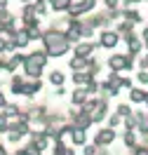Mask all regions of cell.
<instances>
[{"instance_id": "6da1fadb", "label": "cell", "mask_w": 148, "mask_h": 155, "mask_svg": "<svg viewBox=\"0 0 148 155\" xmlns=\"http://www.w3.org/2000/svg\"><path fill=\"white\" fill-rule=\"evenodd\" d=\"M42 42H45V52L47 57H61L68 52V38L66 33H59V31H47L42 35Z\"/></svg>"}, {"instance_id": "7a4b0ae2", "label": "cell", "mask_w": 148, "mask_h": 155, "mask_svg": "<svg viewBox=\"0 0 148 155\" xmlns=\"http://www.w3.org/2000/svg\"><path fill=\"white\" fill-rule=\"evenodd\" d=\"M47 64V52H33L28 57H24V71L26 75L38 80V75L42 73V66Z\"/></svg>"}, {"instance_id": "3957f363", "label": "cell", "mask_w": 148, "mask_h": 155, "mask_svg": "<svg viewBox=\"0 0 148 155\" xmlns=\"http://www.w3.org/2000/svg\"><path fill=\"white\" fill-rule=\"evenodd\" d=\"M108 66L113 71H122V68H132V57L127 54H115V57L108 59Z\"/></svg>"}, {"instance_id": "277c9868", "label": "cell", "mask_w": 148, "mask_h": 155, "mask_svg": "<svg viewBox=\"0 0 148 155\" xmlns=\"http://www.w3.org/2000/svg\"><path fill=\"white\" fill-rule=\"evenodd\" d=\"M115 139V132H110V129H101L97 134V146H106V143H110Z\"/></svg>"}, {"instance_id": "5b68a950", "label": "cell", "mask_w": 148, "mask_h": 155, "mask_svg": "<svg viewBox=\"0 0 148 155\" xmlns=\"http://www.w3.org/2000/svg\"><path fill=\"white\" fill-rule=\"evenodd\" d=\"M101 45H104V47H115V45H118V33L106 31V33L101 35Z\"/></svg>"}, {"instance_id": "8992f818", "label": "cell", "mask_w": 148, "mask_h": 155, "mask_svg": "<svg viewBox=\"0 0 148 155\" xmlns=\"http://www.w3.org/2000/svg\"><path fill=\"white\" fill-rule=\"evenodd\" d=\"M7 132H10V139H12V141H19L21 136L26 134V125H24V122H19V125H14V127H10V129H7Z\"/></svg>"}, {"instance_id": "52a82bcc", "label": "cell", "mask_w": 148, "mask_h": 155, "mask_svg": "<svg viewBox=\"0 0 148 155\" xmlns=\"http://www.w3.org/2000/svg\"><path fill=\"white\" fill-rule=\"evenodd\" d=\"M28 40H31V35H28V31H26V28L19 31V33H14V47H26Z\"/></svg>"}, {"instance_id": "ba28073f", "label": "cell", "mask_w": 148, "mask_h": 155, "mask_svg": "<svg viewBox=\"0 0 148 155\" xmlns=\"http://www.w3.org/2000/svg\"><path fill=\"white\" fill-rule=\"evenodd\" d=\"M92 52H94V45H92V42H80L78 47H75V57L87 59V54H92Z\"/></svg>"}, {"instance_id": "9c48e42d", "label": "cell", "mask_w": 148, "mask_h": 155, "mask_svg": "<svg viewBox=\"0 0 148 155\" xmlns=\"http://www.w3.org/2000/svg\"><path fill=\"white\" fill-rule=\"evenodd\" d=\"M38 89H40V82H38V80H33V82H26V85H24L21 94H26V97H33Z\"/></svg>"}, {"instance_id": "30bf717a", "label": "cell", "mask_w": 148, "mask_h": 155, "mask_svg": "<svg viewBox=\"0 0 148 155\" xmlns=\"http://www.w3.org/2000/svg\"><path fill=\"white\" fill-rule=\"evenodd\" d=\"M49 5H52L54 12H64L71 7V0H49Z\"/></svg>"}, {"instance_id": "8fae6325", "label": "cell", "mask_w": 148, "mask_h": 155, "mask_svg": "<svg viewBox=\"0 0 148 155\" xmlns=\"http://www.w3.org/2000/svg\"><path fill=\"white\" fill-rule=\"evenodd\" d=\"M85 66H87V59L85 57H73L71 59V68H73V71H82Z\"/></svg>"}, {"instance_id": "7c38bea8", "label": "cell", "mask_w": 148, "mask_h": 155, "mask_svg": "<svg viewBox=\"0 0 148 155\" xmlns=\"http://www.w3.org/2000/svg\"><path fill=\"white\" fill-rule=\"evenodd\" d=\"M71 136H73V143H85V129L75 127V129H71Z\"/></svg>"}, {"instance_id": "4fadbf2b", "label": "cell", "mask_w": 148, "mask_h": 155, "mask_svg": "<svg viewBox=\"0 0 148 155\" xmlns=\"http://www.w3.org/2000/svg\"><path fill=\"white\" fill-rule=\"evenodd\" d=\"M19 64H24V57H21V54H14V57H12L10 61L5 64V68H7V71H14V68L19 66Z\"/></svg>"}, {"instance_id": "5bb4252c", "label": "cell", "mask_w": 148, "mask_h": 155, "mask_svg": "<svg viewBox=\"0 0 148 155\" xmlns=\"http://www.w3.org/2000/svg\"><path fill=\"white\" fill-rule=\"evenodd\" d=\"M129 94H132L129 99H132L134 104H141V101H146V92H143V89H132Z\"/></svg>"}, {"instance_id": "9a60e30c", "label": "cell", "mask_w": 148, "mask_h": 155, "mask_svg": "<svg viewBox=\"0 0 148 155\" xmlns=\"http://www.w3.org/2000/svg\"><path fill=\"white\" fill-rule=\"evenodd\" d=\"M87 101V92L85 89H75L73 92V104H85Z\"/></svg>"}, {"instance_id": "2e32d148", "label": "cell", "mask_w": 148, "mask_h": 155, "mask_svg": "<svg viewBox=\"0 0 148 155\" xmlns=\"http://www.w3.org/2000/svg\"><path fill=\"white\" fill-rule=\"evenodd\" d=\"M49 82H52V85H61V82H64V73L52 71V73H49Z\"/></svg>"}, {"instance_id": "e0dca14e", "label": "cell", "mask_w": 148, "mask_h": 155, "mask_svg": "<svg viewBox=\"0 0 148 155\" xmlns=\"http://www.w3.org/2000/svg\"><path fill=\"white\" fill-rule=\"evenodd\" d=\"M21 89H24V80H21V78H14V80H12V92H14V94H21Z\"/></svg>"}, {"instance_id": "ac0fdd59", "label": "cell", "mask_w": 148, "mask_h": 155, "mask_svg": "<svg viewBox=\"0 0 148 155\" xmlns=\"http://www.w3.org/2000/svg\"><path fill=\"white\" fill-rule=\"evenodd\" d=\"M127 45H129V52H132V54H136L139 49H141V42H139L134 35H132V40H127Z\"/></svg>"}, {"instance_id": "d6986e66", "label": "cell", "mask_w": 148, "mask_h": 155, "mask_svg": "<svg viewBox=\"0 0 148 155\" xmlns=\"http://www.w3.org/2000/svg\"><path fill=\"white\" fill-rule=\"evenodd\" d=\"M17 113H19V108H17V106H5V110H2V115H5V117H14Z\"/></svg>"}, {"instance_id": "ffe728a7", "label": "cell", "mask_w": 148, "mask_h": 155, "mask_svg": "<svg viewBox=\"0 0 148 155\" xmlns=\"http://www.w3.org/2000/svg\"><path fill=\"white\" fill-rule=\"evenodd\" d=\"M125 17H127V19L132 21V24H139V21H141V14H139V12H134V10H132V12H127Z\"/></svg>"}, {"instance_id": "44dd1931", "label": "cell", "mask_w": 148, "mask_h": 155, "mask_svg": "<svg viewBox=\"0 0 148 155\" xmlns=\"http://www.w3.org/2000/svg\"><path fill=\"white\" fill-rule=\"evenodd\" d=\"M0 132H7V117L0 113Z\"/></svg>"}, {"instance_id": "7402d4cb", "label": "cell", "mask_w": 148, "mask_h": 155, "mask_svg": "<svg viewBox=\"0 0 148 155\" xmlns=\"http://www.w3.org/2000/svg\"><path fill=\"white\" fill-rule=\"evenodd\" d=\"M125 143H129V146L134 143V134H132V129H129L127 134H125Z\"/></svg>"}, {"instance_id": "603a6c76", "label": "cell", "mask_w": 148, "mask_h": 155, "mask_svg": "<svg viewBox=\"0 0 148 155\" xmlns=\"http://www.w3.org/2000/svg\"><path fill=\"white\" fill-rule=\"evenodd\" d=\"M82 5H85V10H92L97 5V0H82Z\"/></svg>"}, {"instance_id": "cb8c5ba5", "label": "cell", "mask_w": 148, "mask_h": 155, "mask_svg": "<svg viewBox=\"0 0 148 155\" xmlns=\"http://www.w3.org/2000/svg\"><path fill=\"white\" fill-rule=\"evenodd\" d=\"M104 2H106L108 10H115V7H118V0H104Z\"/></svg>"}, {"instance_id": "d4e9b609", "label": "cell", "mask_w": 148, "mask_h": 155, "mask_svg": "<svg viewBox=\"0 0 148 155\" xmlns=\"http://www.w3.org/2000/svg\"><path fill=\"white\" fill-rule=\"evenodd\" d=\"M118 115H125V117H127V115H129V108H127V106H120V108H118Z\"/></svg>"}, {"instance_id": "484cf974", "label": "cell", "mask_w": 148, "mask_h": 155, "mask_svg": "<svg viewBox=\"0 0 148 155\" xmlns=\"http://www.w3.org/2000/svg\"><path fill=\"white\" fill-rule=\"evenodd\" d=\"M134 155H148V150H146V148H141V146H139V148H134Z\"/></svg>"}, {"instance_id": "4316f807", "label": "cell", "mask_w": 148, "mask_h": 155, "mask_svg": "<svg viewBox=\"0 0 148 155\" xmlns=\"http://www.w3.org/2000/svg\"><path fill=\"white\" fill-rule=\"evenodd\" d=\"M139 82H148V73L143 71V73H139Z\"/></svg>"}, {"instance_id": "83f0119b", "label": "cell", "mask_w": 148, "mask_h": 155, "mask_svg": "<svg viewBox=\"0 0 148 155\" xmlns=\"http://www.w3.org/2000/svg\"><path fill=\"white\" fill-rule=\"evenodd\" d=\"M97 153V148H94V146H87V148H85V155H94Z\"/></svg>"}, {"instance_id": "f1b7e54d", "label": "cell", "mask_w": 148, "mask_h": 155, "mask_svg": "<svg viewBox=\"0 0 148 155\" xmlns=\"http://www.w3.org/2000/svg\"><path fill=\"white\" fill-rule=\"evenodd\" d=\"M118 122H120V115H113V117H110V127H115Z\"/></svg>"}, {"instance_id": "f546056e", "label": "cell", "mask_w": 148, "mask_h": 155, "mask_svg": "<svg viewBox=\"0 0 148 155\" xmlns=\"http://www.w3.org/2000/svg\"><path fill=\"white\" fill-rule=\"evenodd\" d=\"M7 7V0H0V10H5Z\"/></svg>"}, {"instance_id": "4dcf8cb0", "label": "cell", "mask_w": 148, "mask_h": 155, "mask_svg": "<svg viewBox=\"0 0 148 155\" xmlns=\"http://www.w3.org/2000/svg\"><path fill=\"white\" fill-rule=\"evenodd\" d=\"M143 42H146V45H148V28L143 31Z\"/></svg>"}, {"instance_id": "1f68e13d", "label": "cell", "mask_w": 148, "mask_h": 155, "mask_svg": "<svg viewBox=\"0 0 148 155\" xmlns=\"http://www.w3.org/2000/svg\"><path fill=\"white\" fill-rule=\"evenodd\" d=\"M134 2H141V0H125V5H134Z\"/></svg>"}, {"instance_id": "d6a6232c", "label": "cell", "mask_w": 148, "mask_h": 155, "mask_svg": "<svg viewBox=\"0 0 148 155\" xmlns=\"http://www.w3.org/2000/svg\"><path fill=\"white\" fill-rule=\"evenodd\" d=\"M0 106H5V97L2 94H0Z\"/></svg>"}, {"instance_id": "836d02e7", "label": "cell", "mask_w": 148, "mask_h": 155, "mask_svg": "<svg viewBox=\"0 0 148 155\" xmlns=\"http://www.w3.org/2000/svg\"><path fill=\"white\" fill-rule=\"evenodd\" d=\"M146 104H148V94H146Z\"/></svg>"}, {"instance_id": "e575fe53", "label": "cell", "mask_w": 148, "mask_h": 155, "mask_svg": "<svg viewBox=\"0 0 148 155\" xmlns=\"http://www.w3.org/2000/svg\"><path fill=\"white\" fill-rule=\"evenodd\" d=\"M24 2H31V0H24Z\"/></svg>"}]
</instances>
